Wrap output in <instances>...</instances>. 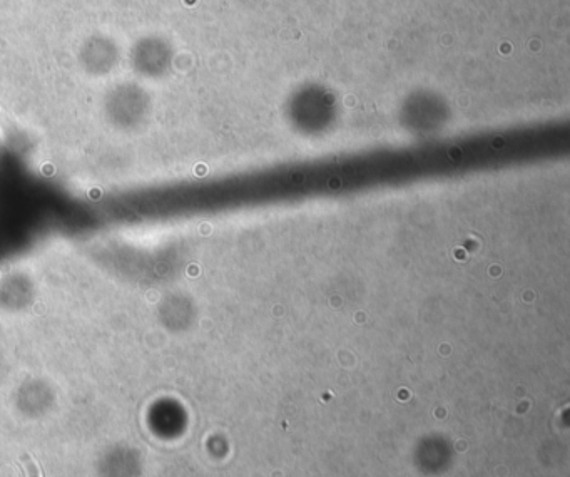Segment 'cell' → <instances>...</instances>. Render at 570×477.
I'll return each mask as SVG.
<instances>
[{"mask_svg":"<svg viewBox=\"0 0 570 477\" xmlns=\"http://www.w3.org/2000/svg\"><path fill=\"white\" fill-rule=\"evenodd\" d=\"M22 459H24V462H26V466L27 469H29V474H31V477H39V474H37L36 466H34V461H32V457L24 456Z\"/></svg>","mask_w":570,"mask_h":477,"instance_id":"cell-1","label":"cell"}]
</instances>
